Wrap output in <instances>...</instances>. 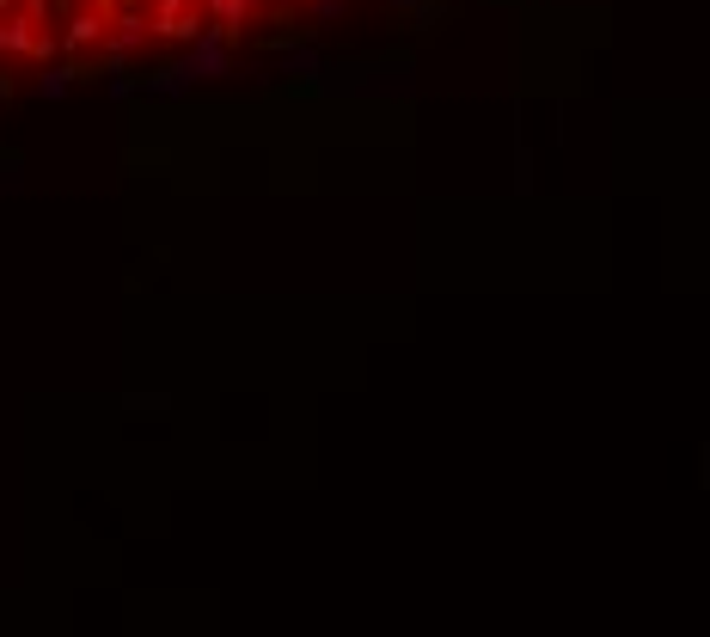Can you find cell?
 <instances>
[{"mask_svg": "<svg viewBox=\"0 0 710 637\" xmlns=\"http://www.w3.org/2000/svg\"><path fill=\"white\" fill-rule=\"evenodd\" d=\"M337 0H0V92L245 49Z\"/></svg>", "mask_w": 710, "mask_h": 637, "instance_id": "6da1fadb", "label": "cell"}]
</instances>
